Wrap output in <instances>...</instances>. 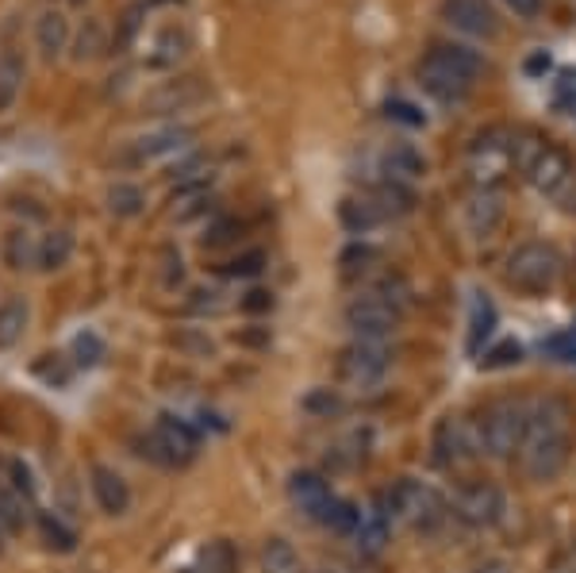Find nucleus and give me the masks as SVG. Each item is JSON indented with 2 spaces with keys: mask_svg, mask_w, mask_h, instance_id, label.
<instances>
[{
  "mask_svg": "<svg viewBox=\"0 0 576 573\" xmlns=\"http://www.w3.org/2000/svg\"><path fill=\"white\" fill-rule=\"evenodd\" d=\"M519 473L534 485H550L573 462V416L568 404L550 397V401L530 404L527 435L519 447Z\"/></svg>",
  "mask_w": 576,
  "mask_h": 573,
  "instance_id": "nucleus-1",
  "label": "nucleus"
},
{
  "mask_svg": "<svg viewBox=\"0 0 576 573\" xmlns=\"http://www.w3.org/2000/svg\"><path fill=\"white\" fill-rule=\"evenodd\" d=\"M515 170L550 200H568L576 185V162L550 139H515Z\"/></svg>",
  "mask_w": 576,
  "mask_h": 573,
  "instance_id": "nucleus-2",
  "label": "nucleus"
},
{
  "mask_svg": "<svg viewBox=\"0 0 576 573\" xmlns=\"http://www.w3.org/2000/svg\"><path fill=\"white\" fill-rule=\"evenodd\" d=\"M561 274H565V259H561L557 247L542 243V239H530V243L515 247L504 266L507 289L522 293V297H545V293H553Z\"/></svg>",
  "mask_w": 576,
  "mask_h": 573,
  "instance_id": "nucleus-3",
  "label": "nucleus"
},
{
  "mask_svg": "<svg viewBox=\"0 0 576 573\" xmlns=\"http://www.w3.org/2000/svg\"><path fill=\"white\" fill-rule=\"evenodd\" d=\"M527 420H530V404L515 401V397H499L488 401L484 412L476 416V435H481V455L507 462V458L519 455L522 435H527Z\"/></svg>",
  "mask_w": 576,
  "mask_h": 573,
  "instance_id": "nucleus-4",
  "label": "nucleus"
},
{
  "mask_svg": "<svg viewBox=\"0 0 576 573\" xmlns=\"http://www.w3.org/2000/svg\"><path fill=\"white\" fill-rule=\"evenodd\" d=\"M381 501L392 519L415 527V531H435L450 516V504L442 501V493L419 478H400L389 493H381Z\"/></svg>",
  "mask_w": 576,
  "mask_h": 573,
  "instance_id": "nucleus-5",
  "label": "nucleus"
},
{
  "mask_svg": "<svg viewBox=\"0 0 576 573\" xmlns=\"http://www.w3.org/2000/svg\"><path fill=\"white\" fill-rule=\"evenodd\" d=\"M515 173V135L507 131H484L469 142L465 154V177L473 188H499Z\"/></svg>",
  "mask_w": 576,
  "mask_h": 573,
  "instance_id": "nucleus-6",
  "label": "nucleus"
},
{
  "mask_svg": "<svg viewBox=\"0 0 576 573\" xmlns=\"http://www.w3.org/2000/svg\"><path fill=\"white\" fill-rule=\"evenodd\" d=\"M430 458L438 470L458 473L481 458V435H476V420L469 416H442L430 435Z\"/></svg>",
  "mask_w": 576,
  "mask_h": 573,
  "instance_id": "nucleus-7",
  "label": "nucleus"
},
{
  "mask_svg": "<svg viewBox=\"0 0 576 573\" xmlns=\"http://www.w3.org/2000/svg\"><path fill=\"white\" fill-rule=\"evenodd\" d=\"M389 366H392V354H389V343H369V339H354L350 346L338 351V381L346 389H358V393H369L377 389L389 377Z\"/></svg>",
  "mask_w": 576,
  "mask_h": 573,
  "instance_id": "nucleus-8",
  "label": "nucleus"
},
{
  "mask_svg": "<svg viewBox=\"0 0 576 573\" xmlns=\"http://www.w3.org/2000/svg\"><path fill=\"white\" fill-rule=\"evenodd\" d=\"M400 320H404V312H400L392 300H384L377 289L361 293V297H354L350 305L343 308V323L350 328V335L369 339V343H389L400 331Z\"/></svg>",
  "mask_w": 576,
  "mask_h": 573,
  "instance_id": "nucleus-9",
  "label": "nucleus"
},
{
  "mask_svg": "<svg viewBox=\"0 0 576 573\" xmlns=\"http://www.w3.org/2000/svg\"><path fill=\"white\" fill-rule=\"evenodd\" d=\"M450 512L453 519H461L465 527L484 531V527H496L499 519H504L507 496L496 481H465V485H458V493H453Z\"/></svg>",
  "mask_w": 576,
  "mask_h": 573,
  "instance_id": "nucleus-10",
  "label": "nucleus"
},
{
  "mask_svg": "<svg viewBox=\"0 0 576 573\" xmlns=\"http://www.w3.org/2000/svg\"><path fill=\"white\" fill-rule=\"evenodd\" d=\"M158 439V447H162L165 462L173 466H188L196 455H200V432H196L188 420L173 416V412H162V416L154 420V432H150Z\"/></svg>",
  "mask_w": 576,
  "mask_h": 573,
  "instance_id": "nucleus-11",
  "label": "nucleus"
},
{
  "mask_svg": "<svg viewBox=\"0 0 576 573\" xmlns=\"http://www.w3.org/2000/svg\"><path fill=\"white\" fill-rule=\"evenodd\" d=\"M193 127L185 124H165L158 131H147L131 142V150L124 154V165H142V162H158V158H170L177 150H185L193 142Z\"/></svg>",
  "mask_w": 576,
  "mask_h": 573,
  "instance_id": "nucleus-12",
  "label": "nucleus"
},
{
  "mask_svg": "<svg viewBox=\"0 0 576 573\" xmlns=\"http://www.w3.org/2000/svg\"><path fill=\"white\" fill-rule=\"evenodd\" d=\"M204 96H208V89L200 85V78L162 81V85L142 96V112L147 116H173V112H188L193 104H200Z\"/></svg>",
  "mask_w": 576,
  "mask_h": 573,
  "instance_id": "nucleus-13",
  "label": "nucleus"
},
{
  "mask_svg": "<svg viewBox=\"0 0 576 573\" xmlns=\"http://www.w3.org/2000/svg\"><path fill=\"white\" fill-rule=\"evenodd\" d=\"M288 501L297 504V508L304 512L308 519H315V524H320L323 512L335 504V493H331V481L323 478V473L297 470L292 478H288Z\"/></svg>",
  "mask_w": 576,
  "mask_h": 573,
  "instance_id": "nucleus-14",
  "label": "nucleus"
},
{
  "mask_svg": "<svg viewBox=\"0 0 576 573\" xmlns=\"http://www.w3.org/2000/svg\"><path fill=\"white\" fill-rule=\"evenodd\" d=\"M442 16H446V24H453L465 35H476V39H496L499 35L496 12H492L484 0H446Z\"/></svg>",
  "mask_w": 576,
  "mask_h": 573,
  "instance_id": "nucleus-15",
  "label": "nucleus"
},
{
  "mask_svg": "<svg viewBox=\"0 0 576 573\" xmlns=\"http://www.w3.org/2000/svg\"><path fill=\"white\" fill-rule=\"evenodd\" d=\"M89 489H93V501L104 516H124L131 508V485L124 481V473L112 470V466H101L96 462L89 470Z\"/></svg>",
  "mask_w": 576,
  "mask_h": 573,
  "instance_id": "nucleus-16",
  "label": "nucleus"
},
{
  "mask_svg": "<svg viewBox=\"0 0 576 573\" xmlns=\"http://www.w3.org/2000/svg\"><path fill=\"white\" fill-rule=\"evenodd\" d=\"M461 216H465L469 236L488 239V236H496V228L504 224V200H499L496 188H473L465 208H461Z\"/></svg>",
  "mask_w": 576,
  "mask_h": 573,
  "instance_id": "nucleus-17",
  "label": "nucleus"
},
{
  "mask_svg": "<svg viewBox=\"0 0 576 573\" xmlns=\"http://www.w3.org/2000/svg\"><path fill=\"white\" fill-rule=\"evenodd\" d=\"M389 539H392V516H389V508H384L381 496H377L369 508H361V519H358V531H354V542H358V550L366 558H377V554H384Z\"/></svg>",
  "mask_w": 576,
  "mask_h": 573,
  "instance_id": "nucleus-18",
  "label": "nucleus"
},
{
  "mask_svg": "<svg viewBox=\"0 0 576 573\" xmlns=\"http://www.w3.org/2000/svg\"><path fill=\"white\" fill-rule=\"evenodd\" d=\"M419 85L427 89L435 101L442 104H458L469 96V89H473V81H465L461 73H453L450 66H442L438 58L427 55V62H419Z\"/></svg>",
  "mask_w": 576,
  "mask_h": 573,
  "instance_id": "nucleus-19",
  "label": "nucleus"
},
{
  "mask_svg": "<svg viewBox=\"0 0 576 573\" xmlns=\"http://www.w3.org/2000/svg\"><path fill=\"white\" fill-rule=\"evenodd\" d=\"M338 220H343V228L350 231V236H366V231L389 224V216L377 205L373 193H358V197H346L343 205H338Z\"/></svg>",
  "mask_w": 576,
  "mask_h": 573,
  "instance_id": "nucleus-20",
  "label": "nucleus"
},
{
  "mask_svg": "<svg viewBox=\"0 0 576 573\" xmlns=\"http://www.w3.org/2000/svg\"><path fill=\"white\" fill-rule=\"evenodd\" d=\"M27 323H32V305L20 293L0 300V351H12L27 335Z\"/></svg>",
  "mask_w": 576,
  "mask_h": 573,
  "instance_id": "nucleus-21",
  "label": "nucleus"
},
{
  "mask_svg": "<svg viewBox=\"0 0 576 573\" xmlns=\"http://www.w3.org/2000/svg\"><path fill=\"white\" fill-rule=\"evenodd\" d=\"M430 58H438L442 66H450L453 73H461V78L473 81V85H476V78L488 70V66H484V58L476 55V50L461 47V43H435V47H430Z\"/></svg>",
  "mask_w": 576,
  "mask_h": 573,
  "instance_id": "nucleus-22",
  "label": "nucleus"
},
{
  "mask_svg": "<svg viewBox=\"0 0 576 573\" xmlns=\"http://www.w3.org/2000/svg\"><path fill=\"white\" fill-rule=\"evenodd\" d=\"M492 331H496V305L488 300V293H473V300H469V354H481Z\"/></svg>",
  "mask_w": 576,
  "mask_h": 573,
  "instance_id": "nucleus-23",
  "label": "nucleus"
},
{
  "mask_svg": "<svg viewBox=\"0 0 576 573\" xmlns=\"http://www.w3.org/2000/svg\"><path fill=\"white\" fill-rule=\"evenodd\" d=\"M4 266L9 270H32L39 266V239L32 236V228H12L4 236Z\"/></svg>",
  "mask_w": 576,
  "mask_h": 573,
  "instance_id": "nucleus-24",
  "label": "nucleus"
},
{
  "mask_svg": "<svg viewBox=\"0 0 576 573\" xmlns=\"http://www.w3.org/2000/svg\"><path fill=\"white\" fill-rule=\"evenodd\" d=\"M35 43H39L43 58H58L66 50V43H70V24H66V16L58 9H47L39 16V24H35Z\"/></svg>",
  "mask_w": 576,
  "mask_h": 573,
  "instance_id": "nucleus-25",
  "label": "nucleus"
},
{
  "mask_svg": "<svg viewBox=\"0 0 576 573\" xmlns=\"http://www.w3.org/2000/svg\"><path fill=\"white\" fill-rule=\"evenodd\" d=\"M384 173L389 177L384 181H400V185H412L415 177H423L427 173V162H423V154L415 147H392V150H384Z\"/></svg>",
  "mask_w": 576,
  "mask_h": 573,
  "instance_id": "nucleus-26",
  "label": "nucleus"
},
{
  "mask_svg": "<svg viewBox=\"0 0 576 573\" xmlns=\"http://www.w3.org/2000/svg\"><path fill=\"white\" fill-rule=\"evenodd\" d=\"M262 573H304V562H300L292 542L273 535L262 542Z\"/></svg>",
  "mask_w": 576,
  "mask_h": 573,
  "instance_id": "nucleus-27",
  "label": "nucleus"
},
{
  "mask_svg": "<svg viewBox=\"0 0 576 573\" xmlns=\"http://www.w3.org/2000/svg\"><path fill=\"white\" fill-rule=\"evenodd\" d=\"M70 259H73V231L55 228L39 239V270L55 274V270L70 266Z\"/></svg>",
  "mask_w": 576,
  "mask_h": 573,
  "instance_id": "nucleus-28",
  "label": "nucleus"
},
{
  "mask_svg": "<svg viewBox=\"0 0 576 573\" xmlns=\"http://www.w3.org/2000/svg\"><path fill=\"white\" fill-rule=\"evenodd\" d=\"M35 527H39L43 547L55 550V554H73V550H78V531L66 527L55 512H39V516H35Z\"/></svg>",
  "mask_w": 576,
  "mask_h": 573,
  "instance_id": "nucleus-29",
  "label": "nucleus"
},
{
  "mask_svg": "<svg viewBox=\"0 0 576 573\" xmlns=\"http://www.w3.org/2000/svg\"><path fill=\"white\" fill-rule=\"evenodd\" d=\"M381 262V251L373 243H350L338 254V270H343L346 282H358V277L373 274V266Z\"/></svg>",
  "mask_w": 576,
  "mask_h": 573,
  "instance_id": "nucleus-30",
  "label": "nucleus"
},
{
  "mask_svg": "<svg viewBox=\"0 0 576 573\" xmlns=\"http://www.w3.org/2000/svg\"><path fill=\"white\" fill-rule=\"evenodd\" d=\"M104 200H108V213L119 216V220H131V216H139L147 208V193L139 185H131V181H116Z\"/></svg>",
  "mask_w": 576,
  "mask_h": 573,
  "instance_id": "nucleus-31",
  "label": "nucleus"
},
{
  "mask_svg": "<svg viewBox=\"0 0 576 573\" xmlns=\"http://www.w3.org/2000/svg\"><path fill=\"white\" fill-rule=\"evenodd\" d=\"M358 519H361V508H358V504H354V501H343V496H335V504H331V508L323 512L320 524L327 527V531L350 535V539H354V531H358Z\"/></svg>",
  "mask_w": 576,
  "mask_h": 573,
  "instance_id": "nucleus-32",
  "label": "nucleus"
},
{
  "mask_svg": "<svg viewBox=\"0 0 576 573\" xmlns=\"http://www.w3.org/2000/svg\"><path fill=\"white\" fill-rule=\"evenodd\" d=\"M104 50H108L104 24L101 20H85V27H81L78 39H73V58H78V62H93V58H101Z\"/></svg>",
  "mask_w": 576,
  "mask_h": 573,
  "instance_id": "nucleus-33",
  "label": "nucleus"
},
{
  "mask_svg": "<svg viewBox=\"0 0 576 573\" xmlns=\"http://www.w3.org/2000/svg\"><path fill=\"white\" fill-rule=\"evenodd\" d=\"M154 50H158V55H150V66H154V70H165V66H177V58L188 50V35L177 32V27H165V32L158 35Z\"/></svg>",
  "mask_w": 576,
  "mask_h": 573,
  "instance_id": "nucleus-34",
  "label": "nucleus"
},
{
  "mask_svg": "<svg viewBox=\"0 0 576 573\" xmlns=\"http://www.w3.org/2000/svg\"><path fill=\"white\" fill-rule=\"evenodd\" d=\"M27 524V496H20L16 489H0V527L4 535L24 531Z\"/></svg>",
  "mask_w": 576,
  "mask_h": 573,
  "instance_id": "nucleus-35",
  "label": "nucleus"
},
{
  "mask_svg": "<svg viewBox=\"0 0 576 573\" xmlns=\"http://www.w3.org/2000/svg\"><path fill=\"white\" fill-rule=\"evenodd\" d=\"M200 565L204 573H239V554L227 539H216L200 550Z\"/></svg>",
  "mask_w": 576,
  "mask_h": 573,
  "instance_id": "nucleus-36",
  "label": "nucleus"
},
{
  "mask_svg": "<svg viewBox=\"0 0 576 573\" xmlns=\"http://www.w3.org/2000/svg\"><path fill=\"white\" fill-rule=\"evenodd\" d=\"M300 404H304L308 416H320V420L343 416L346 412V401L338 397V389H312V393H308Z\"/></svg>",
  "mask_w": 576,
  "mask_h": 573,
  "instance_id": "nucleus-37",
  "label": "nucleus"
},
{
  "mask_svg": "<svg viewBox=\"0 0 576 573\" xmlns=\"http://www.w3.org/2000/svg\"><path fill=\"white\" fill-rule=\"evenodd\" d=\"M70 354H73V366H85V369L101 366V358H104V339L96 335V331H81V335L73 339Z\"/></svg>",
  "mask_w": 576,
  "mask_h": 573,
  "instance_id": "nucleus-38",
  "label": "nucleus"
},
{
  "mask_svg": "<svg viewBox=\"0 0 576 573\" xmlns=\"http://www.w3.org/2000/svg\"><path fill=\"white\" fill-rule=\"evenodd\" d=\"M262 270H265V254L262 251H242V254H234V259H227L223 266H219V274L250 282V277H257Z\"/></svg>",
  "mask_w": 576,
  "mask_h": 573,
  "instance_id": "nucleus-39",
  "label": "nucleus"
},
{
  "mask_svg": "<svg viewBox=\"0 0 576 573\" xmlns=\"http://www.w3.org/2000/svg\"><path fill=\"white\" fill-rule=\"evenodd\" d=\"M142 16H147V4H131V9L119 16V32H116V39H112V47L116 50H124V47H131L135 43V35H139V27H142Z\"/></svg>",
  "mask_w": 576,
  "mask_h": 573,
  "instance_id": "nucleus-40",
  "label": "nucleus"
},
{
  "mask_svg": "<svg viewBox=\"0 0 576 573\" xmlns=\"http://www.w3.org/2000/svg\"><path fill=\"white\" fill-rule=\"evenodd\" d=\"M515 362H522V346L515 343V339H504V343H496L492 351H484L481 369H507L515 366Z\"/></svg>",
  "mask_w": 576,
  "mask_h": 573,
  "instance_id": "nucleus-41",
  "label": "nucleus"
},
{
  "mask_svg": "<svg viewBox=\"0 0 576 573\" xmlns=\"http://www.w3.org/2000/svg\"><path fill=\"white\" fill-rule=\"evenodd\" d=\"M35 374L50 386H66L70 381V366L62 362V354H43V362H35Z\"/></svg>",
  "mask_w": 576,
  "mask_h": 573,
  "instance_id": "nucleus-42",
  "label": "nucleus"
},
{
  "mask_svg": "<svg viewBox=\"0 0 576 573\" xmlns=\"http://www.w3.org/2000/svg\"><path fill=\"white\" fill-rule=\"evenodd\" d=\"M384 112H389V119H400V124H407V127H423L427 124V116H423L415 104H407V101H389L384 104Z\"/></svg>",
  "mask_w": 576,
  "mask_h": 573,
  "instance_id": "nucleus-43",
  "label": "nucleus"
},
{
  "mask_svg": "<svg viewBox=\"0 0 576 573\" xmlns=\"http://www.w3.org/2000/svg\"><path fill=\"white\" fill-rule=\"evenodd\" d=\"M242 231H246V224H239V220H219L216 228L208 231V239H204V247H223V243H231L234 236L242 239Z\"/></svg>",
  "mask_w": 576,
  "mask_h": 573,
  "instance_id": "nucleus-44",
  "label": "nucleus"
},
{
  "mask_svg": "<svg viewBox=\"0 0 576 573\" xmlns=\"http://www.w3.org/2000/svg\"><path fill=\"white\" fill-rule=\"evenodd\" d=\"M557 104L576 116V70H561V78H557Z\"/></svg>",
  "mask_w": 576,
  "mask_h": 573,
  "instance_id": "nucleus-45",
  "label": "nucleus"
},
{
  "mask_svg": "<svg viewBox=\"0 0 576 573\" xmlns=\"http://www.w3.org/2000/svg\"><path fill=\"white\" fill-rule=\"evenodd\" d=\"M219 293L216 289H196L193 297H188V312L193 316H208V312H219Z\"/></svg>",
  "mask_w": 576,
  "mask_h": 573,
  "instance_id": "nucleus-46",
  "label": "nucleus"
},
{
  "mask_svg": "<svg viewBox=\"0 0 576 573\" xmlns=\"http://www.w3.org/2000/svg\"><path fill=\"white\" fill-rule=\"evenodd\" d=\"M239 308L246 316H257V312H273V293L269 289H250L246 297L239 300Z\"/></svg>",
  "mask_w": 576,
  "mask_h": 573,
  "instance_id": "nucleus-47",
  "label": "nucleus"
},
{
  "mask_svg": "<svg viewBox=\"0 0 576 573\" xmlns=\"http://www.w3.org/2000/svg\"><path fill=\"white\" fill-rule=\"evenodd\" d=\"M9 473H12V489H16L20 496H27V501H32V496H35V478H32V470H27V466L16 458V462L9 466Z\"/></svg>",
  "mask_w": 576,
  "mask_h": 573,
  "instance_id": "nucleus-48",
  "label": "nucleus"
},
{
  "mask_svg": "<svg viewBox=\"0 0 576 573\" xmlns=\"http://www.w3.org/2000/svg\"><path fill=\"white\" fill-rule=\"evenodd\" d=\"M16 101V62H9V70L0 73V112H9Z\"/></svg>",
  "mask_w": 576,
  "mask_h": 573,
  "instance_id": "nucleus-49",
  "label": "nucleus"
},
{
  "mask_svg": "<svg viewBox=\"0 0 576 573\" xmlns=\"http://www.w3.org/2000/svg\"><path fill=\"white\" fill-rule=\"evenodd\" d=\"M507 9L515 12L519 20H534L538 12H542V0H504Z\"/></svg>",
  "mask_w": 576,
  "mask_h": 573,
  "instance_id": "nucleus-50",
  "label": "nucleus"
},
{
  "mask_svg": "<svg viewBox=\"0 0 576 573\" xmlns=\"http://www.w3.org/2000/svg\"><path fill=\"white\" fill-rule=\"evenodd\" d=\"M234 343H250V346H269V328H262V331H239V335H234Z\"/></svg>",
  "mask_w": 576,
  "mask_h": 573,
  "instance_id": "nucleus-51",
  "label": "nucleus"
},
{
  "mask_svg": "<svg viewBox=\"0 0 576 573\" xmlns=\"http://www.w3.org/2000/svg\"><path fill=\"white\" fill-rule=\"evenodd\" d=\"M550 573H576V547L565 550V554H561L557 562L550 565Z\"/></svg>",
  "mask_w": 576,
  "mask_h": 573,
  "instance_id": "nucleus-52",
  "label": "nucleus"
},
{
  "mask_svg": "<svg viewBox=\"0 0 576 573\" xmlns=\"http://www.w3.org/2000/svg\"><path fill=\"white\" fill-rule=\"evenodd\" d=\"M545 70H550V58H545V55L527 58V73H534V78H538V73H545Z\"/></svg>",
  "mask_w": 576,
  "mask_h": 573,
  "instance_id": "nucleus-53",
  "label": "nucleus"
},
{
  "mask_svg": "<svg viewBox=\"0 0 576 573\" xmlns=\"http://www.w3.org/2000/svg\"><path fill=\"white\" fill-rule=\"evenodd\" d=\"M476 573H507V565H504V562H484Z\"/></svg>",
  "mask_w": 576,
  "mask_h": 573,
  "instance_id": "nucleus-54",
  "label": "nucleus"
},
{
  "mask_svg": "<svg viewBox=\"0 0 576 573\" xmlns=\"http://www.w3.org/2000/svg\"><path fill=\"white\" fill-rule=\"evenodd\" d=\"M0 550H4V527H0Z\"/></svg>",
  "mask_w": 576,
  "mask_h": 573,
  "instance_id": "nucleus-55",
  "label": "nucleus"
},
{
  "mask_svg": "<svg viewBox=\"0 0 576 573\" xmlns=\"http://www.w3.org/2000/svg\"><path fill=\"white\" fill-rule=\"evenodd\" d=\"M70 4H85V0H70Z\"/></svg>",
  "mask_w": 576,
  "mask_h": 573,
  "instance_id": "nucleus-56",
  "label": "nucleus"
},
{
  "mask_svg": "<svg viewBox=\"0 0 576 573\" xmlns=\"http://www.w3.org/2000/svg\"><path fill=\"white\" fill-rule=\"evenodd\" d=\"M315 573H335V570H315Z\"/></svg>",
  "mask_w": 576,
  "mask_h": 573,
  "instance_id": "nucleus-57",
  "label": "nucleus"
}]
</instances>
